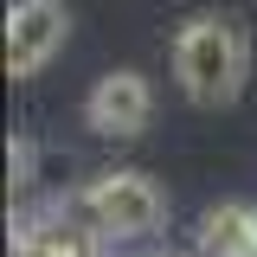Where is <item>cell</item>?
I'll use <instances>...</instances> for the list:
<instances>
[{
  "label": "cell",
  "mask_w": 257,
  "mask_h": 257,
  "mask_svg": "<svg viewBox=\"0 0 257 257\" xmlns=\"http://www.w3.org/2000/svg\"><path fill=\"white\" fill-rule=\"evenodd\" d=\"M199 257H257V206L225 199L199 219Z\"/></svg>",
  "instance_id": "5b68a950"
},
{
  "label": "cell",
  "mask_w": 257,
  "mask_h": 257,
  "mask_svg": "<svg viewBox=\"0 0 257 257\" xmlns=\"http://www.w3.org/2000/svg\"><path fill=\"white\" fill-rule=\"evenodd\" d=\"M71 39V7L64 0H13L7 7V77H39Z\"/></svg>",
  "instance_id": "3957f363"
},
{
  "label": "cell",
  "mask_w": 257,
  "mask_h": 257,
  "mask_svg": "<svg viewBox=\"0 0 257 257\" xmlns=\"http://www.w3.org/2000/svg\"><path fill=\"white\" fill-rule=\"evenodd\" d=\"M148 257H180V251H148Z\"/></svg>",
  "instance_id": "52a82bcc"
},
{
  "label": "cell",
  "mask_w": 257,
  "mask_h": 257,
  "mask_svg": "<svg viewBox=\"0 0 257 257\" xmlns=\"http://www.w3.org/2000/svg\"><path fill=\"white\" fill-rule=\"evenodd\" d=\"M7 187L13 193L32 187V142H7Z\"/></svg>",
  "instance_id": "8992f818"
},
{
  "label": "cell",
  "mask_w": 257,
  "mask_h": 257,
  "mask_svg": "<svg viewBox=\"0 0 257 257\" xmlns=\"http://www.w3.org/2000/svg\"><path fill=\"white\" fill-rule=\"evenodd\" d=\"M244 77H251V32L238 13H193L174 32V84L193 109L238 103Z\"/></svg>",
  "instance_id": "6da1fadb"
},
{
  "label": "cell",
  "mask_w": 257,
  "mask_h": 257,
  "mask_svg": "<svg viewBox=\"0 0 257 257\" xmlns=\"http://www.w3.org/2000/svg\"><path fill=\"white\" fill-rule=\"evenodd\" d=\"M71 206L103 231V238H155L167 225V193L135 174V167H116V174H96L84 193H71Z\"/></svg>",
  "instance_id": "7a4b0ae2"
},
{
  "label": "cell",
  "mask_w": 257,
  "mask_h": 257,
  "mask_svg": "<svg viewBox=\"0 0 257 257\" xmlns=\"http://www.w3.org/2000/svg\"><path fill=\"white\" fill-rule=\"evenodd\" d=\"M155 116V90H148V77L142 71H109V77H96V90L84 96V122L90 135L103 142H135L142 128Z\"/></svg>",
  "instance_id": "277c9868"
}]
</instances>
